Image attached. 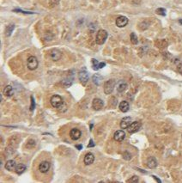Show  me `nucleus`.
I'll list each match as a JSON object with an SVG mask.
<instances>
[{
    "label": "nucleus",
    "mask_w": 182,
    "mask_h": 183,
    "mask_svg": "<svg viewBox=\"0 0 182 183\" xmlns=\"http://www.w3.org/2000/svg\"><path fill=\"white\" fill-rule=\"evenodd\" d=\"M115 84H116V82L114 79H109L107 80V81H106L105 84H104V88H103L104 93H105L106 95L112 94L114 88H115Z\"/></svg>",
    "instance_id": "f257e3e1"
},
{
    "label": "nucleus",
    "mask_w": 182,
    "mask_h": 183,
    "mask_svg": "<svg viewBox=\"0 0 182 183\" xmlns=\"http://www.w3.org/2000/svg\"><path fill=\"white\" fill-rule=\"evenodd\" d=\"M107 32L104 29H100L98 32H97L96 37H95V41L98 45H102L105 43L106 40L107 39Z\"/></svg>",
    "instance_id": "f03ea898"
},
{
    "label": "nucleus",
    "mask_w": 182,
    "mask_h": 183,
    "mask_svg": "<svg viewBox=\"0 0 182 183\" xmlns=\"http://www.w3.org/2000/svg\"><path fill=\"white\" fill-rule=\"evenodd\" d=\"M50 103L51 105L53 107V108H60L62 106V104L64 103V101H63V98L58 95H54L51 97L50 99Z\"/></svg>",
    "instance_id": "7ed1b4c3"
},
{
    "label": "nucleus",
    "mask_w": 182,
    "mask_h": 183,
    "mask_svg": "<svg viewBox=\"0 0 182 183\" xmlns=\"http://www.w3.org/2000/svg\"><path fill=\"white\" fill-rule=\"evenodd\" d=\"M38 65H39V62H38V59L36 57H34V56H30V57L28 58L27 66L30 71H34V70H36L38 67Z\"/></svg>",
    "instance_id": "20e7f679"
},
{
    "label": "nucleus",
    "mask_w": 182,
    "mask_h": 183,
    "mask_svg": "<svg viewBox=\"0 0 182 183\" xmlns=\"http://www.w3.org/2000/svg\"><path fill=\"white\" fill-rule=\"evenodd\" d=\"M49 57L53 61H58L62 58V53L58 49H52L49 53Z\"/></svg>",
    "instance_id": "39448f33"
},
{
    "label": "nucleus",
    "mask_w": 182,
    "mask_h": 183,
    "mask_svg": "<svg viewBox=\"0 0 182 183\" xmlns=\"http://www.w3.org/2000/svg\"><path fill=\"white\" fill-rule=\"evenodd\" d=\"M141 126H142V124H141V122L139 121H134V122H131V124L129 126V127L127 128V130H128L129 133H135V132H138V131L140 130Z\"/></svg>",
    "instance_id": "423d86ee"
},
{
    "label": "nucleus",
    "mask_w": 182,
    "mask_h": 183,
    "mask_svg": "<svg viewBox=\"0 0 182 183\" xmlns=\"http://www.w3.org/2000/svg\"><path fill=\"white\" fill-rule=\"evenodd\" d=\"M78 78H79V81L81 82V84H83V85H85V84L88 83V79H89L87 71H85V70L80 71L78 73Z\"/></svg>",
    "instance_id": "0eeeda50"
},
{
    "label": "nucleus",
    "mask_w": 182,
    "mask_h": 183,
    "mask_svg": "<svg viewBox=\"0 0 182 183\" xmlns=\"http://www.w3.org/2000/svg\"><path fill=\"white\" fill-rule=\"evenodd\" d=\"M129 23V20L127 17H125L124 16H119L118 18L116 19L115 21V23H116V26L118 28H124L125 27L127 24H128Z\"/></svg>",
    "instance_id": "6e6552de"
},
{
    "label": "nucleus",
    "mask_w": 182,
    "mask_h": 183,
    "mask_svg": "<svg viewBox=\"0 0 182 183\" xmlns=\"http://www.w3.org/2000/svg\"><path fill=\"white\" fill-rule=\"evenodd\" d=\"M103 106H104V102L101 99H100V98H95V99L93 100L92 107L95 110H97V111L101 110V108H103Z\"/></svg>",
    "instance_id": "1a4fd4ad"
},
{
    "label": "nucleus",
    "mask_w": 182,
    "mask_h": 183,
    "mask_svg": "<svg viewBox=\"0 0 182 183\" xmlns=\"http://www.w3.org/2000/svg\"><path fill=\"white\" fill-rule=\"evenodd\" d=\"M70 136H71V138L72 139V140L77 141L81 138L82 132H81V131H80L79 129H77V128H72L70 132Z\"/></svg>",
    "instance_id": "9d476101"
},
{
    "label": "nucleus",
    "mask_w": 182,
    "mask_h": 183,
    "mask_svg": "<svg viewBox=\"0 0 182 183\" xmlns=\"http://www.w3.org/2000/svg\"><path fill=\"white\" fill-rule=\"evenodd\" d=\"M125 138V133L124 131L122 130H118L115 132V133L113 135V138L114 140L117 142H122Z\"/></svg>",
    "instance_id": "9b49d317"
},
{
    "label": "nucleus",
    "mask_w": 182,
    "mask_h": 183,
    "mask_svg": "<svg viewBox=\"0 0 182 183\" xmlns=\"http://www.w3.org/2000/svg\"><path fill=\"white\" fill-rule=\"evenodd\" d=\"M50 167H51V164H50L49 162L43 161V162H40V165H39V170L41 172V173H47L50 169Z\"/></svg>",
    "instance_id": "f8f14e48"
},
{
    "label": "nucleus",
    "mask_w": 182,
    "mask_h": 183,
    "mask_svg": "<svg viewBox=\"0 0 182 183\" xmlns=\"http://www.w3.org/2000/svg\"><path fill=\"white\" fill-rule=\"evenodd\" d=\"M131 124V117H125L121 119L120 121V127L122 129H127L129 127V126Z\"/></svg>",
    "instance_id": "ddd939ff"
},
{
    "label": "nucleus",
    "mask_w": 182,
    "mask_h": 183,
    "mask_svg": "<svg viewBox=\"0 0 182 183\" xmlns=\"http://www.w3.org/2000/svg\"><path fill=\"white\" fill-rule=\"evenodd\" d=\"M95 161V156L93 153H87L85 155V156H84V159H83V162H84V164L85 165H90L92 164L93 162H94Z\"/></svg>",
    "instance_id": "4468645a"
},
{
    "label": "nucleus",
    "mask_w": 182,
    "mask_h": 183,
    "mask_svg": "<svg viewBox=\"0 0 182 183\" xmlns=\"http://www.w3.org/2000/svg\"><path fill=\"white\" fill-rule=\"evenodd\" d=\"M3 95H4V96H6L8 98L11 97L12 95H14V90H13V88L10 85H7L5 88L4 89Z\"/></svg>",
    "instance_id": "2eb2a0df"
},
{
    "label": "nucleus",
    "mask_w": 182,
    "mask_h": 183,
    "mask_svg": "<svg viewBox=\"0 0 182 183\" xmlns=\"http://www.w3.org/2000/svg\"><path fill=\"white\" fill-rule=\"evenodd\" d=\"M147 166L149 169H155L157 167V161L154 156H150L147 160Z\"/></svg>",
    "instance_id": "dca6fc26"
},
{
    "label": "nucleus",
    "mask_w": 182,
    "mask_h": 183,
    "mask_svg": "<svg viewBox=\"0 0 182 183\" xmlns=\"http://www.w3.org/2000/svg\"><path fill=\"white\" fill-rule=\"evenodd\" d=\"M5 169H7V170H10V171H13L14 169H16V161L14 160H9L6 162L5 163Z\"/></svg>",
    "instance_id": "f3484780"
},
{
    "label": "nucleus",
    "mask_w": 182,
    "mask_h": 183,
    "mask_svg": "<svg viewBox=\"0 0 182 183\" xmlns=\"http://www.w3.org/2000/svg\"><path fill=\"white\" fill-rule=\"evenodd\" d=\"M119 108H120V110L121 112L126 113V112H128L130 109V105L127 101H121L120 103V105H119Z\"/></svg>",
    "instance_id": "a211bd4d"
},
{
    "label": "nucleus",
    "mask_w": 182,
    "mask_h": 183,
    "mask_svg": "<svg viewBox=\"0 0 182 183\" xmlns=\"http://www.w3.org/2000/svg\"><path fill=\"white\" fill-rule=\"evenodd\" d=\"M92 81L95 85L99 86V85H101V82H102V77H101L100 74H95L92 77Z\"/></svg>",
    "instance_id": "6ab92c4d"
},
{
    "label": "nucleus",
    "mask_w": 182,
    "mask_h": 183,
    "mask_svg": "<svg viewBox=\"0 0 182 183\" xmlns=\"http://www.w3.org/2000/svg\"><path fill=\"white\" fill-rule=\"evenodd\" d=\"M25 170H26V166L24 164H21H21L16 165V169H15V171H16V173L17 175H21Z\"/></svg>",
    "instance_id": "aec40b11"
},
{
    "label": "nucleus",
    "mask_w": 182,
    "mask_h": 183,
    "mask_svg": "<svg viewBox=\"0 0 182 183\" xmlns=\"http://www.w3.org/2000/svg\"><path fill=\"white\" fill-rule=\"evenodd\" d=\"M127 89V84L124 82H121L120 84L118 85V88H117V90H118L119 93H122Z\"/></svg>",
    "instance_id": "412c9836"
},
{
    "label": "nucleus",
    "mask_w": 182,
    "mask_h": 183,
    "mask_svg": "<svg viewBox=\"0 0 182 183\" xmlns=\"http://www.w3.org/2000/svg\"><path fill=\"white\" fill-rule=\"evenodd\" d=\"M14 29H15V25L14 24H10L5 29V35L6 36H10Z\"/></svg>",
    "instance_id": "4be33fe9"
},
{
    "label": "nucleus",
    "mask_w": 182,
    "mask_h": 183,
    "mask_svg": "<svg viewBox=\"0 0 182 183\" xmlns=\"http://www.w3.org/2000/svg\"><path fill=\"white\" fill-rule=\"evenodd\" d=\"M130 39H131V42L133 45H136L138 43V38L135 33H131V35H130Z\"/></svg>",
    "instance_id": "5701e85b"
},
{
    "label": "nucleus",
    "mask_w": 182,
    "mask_h": 183,
    "mask_svg": "<svg viewBox=\"0 0 182 183\" xmlns=\"http://www.w3.org/2000/svg\"><path fill=\"white\" fill-rule=\"evenodd\" d=\"M166 10L164 8H158L155 10V13H156L157 15H160V16H166Z\"/></svg>",
    "instance_id": "b1692460"
},
{
    "label": "nucleus",
    "mask_w": 182,
    "mask_h": 183,
    "mask_svg": "<svg viewBox=\"0 0 182 183\" xmlns=\"http://www.w3.org/2000/svg\"><path fill=\"white\" fill-rule=\"evenodd\" d=\"M35 145H36V142L34 140V139H29V140L27 142V144H26V147L27 148H33V147L35 146Z\"/></svg>",
    "instance_id": "393cba45"
},
{
    "label": "nucleus",
    "mask_w": 182,
    "mask_h": 183,
    "mask_svg": "<svg viewBox=\"0 0 182 183\" xmlns=\"http://www.w3.org/2000/svg\"><path fill=\"white\" fill-rule=\"evenodd\" d=\"M92 64H93V68H94V70L99 69V62L95 59V58H92Z\"/></svg>",
    "instance_id": "a878e982"
},
{
    "label": "nucleus",
    "mask_w": 182,
    "mask_h": 183,
    "mask_svg": "<svg viewBox=\"0 0 182 183\" xmlns=\"http://www.w3.org/2000/svg\"><path fill=\"white\" fill-rule=\"evenodd\" d=\"M138 177L136 175H134L132 176L131 178H130V179L127 180V182H133V183H136V182H138Z\"/></svg>",
    "instance_id": "bb28decb"
},
{
    "label": "nucleus",
    "mask_w": 182,
    "mask_h": 183,
    "mask_svg": "<svg viewBox=\"0 0 182 183\" xmlns=\"http://www.w3.org/2000/svg\"><path fill=\"white\" fill-rule=\"evenodd\" d=\"M12 138H14V141L10 140V145H15V144H18V142H19V138H17L16 136H13Z\"/></svg>",
    "instance_id": "cd10ccee"
},
{
    "label": "nucleus",
    "mask_w": 182,
    "mask_h": 183,
    "mask_svg": "<svg viewBox=\"0 0 182 183\" xmlns=\"http://www.w3.org/2000/svg\"><path fill=\"white\" fill-rule=\"evenodd\" d=\"M58 2H59V0H50L49 5L51 6V7H54V6L57 5V4H58Z\"/></svg>",
    "instance_id": "c85d7f7f"
},
{
    "label": "nucleus",
    "mask_w": 182,
    "mask_h": 183,
    "mask_svg": "<svg viewBox=\"0 0 182 183\" xmlns=\"http://www.w3.org/2000/svg\"><path fill=\"white\" fill-rule=\"evenodd\" d=\"M124 158L125 160H130V159L131 158V155L130 154L128 151H125L124 153Z\"/></svg>",
    "instance_id": "c756f323"
},
{
    "label": "nucleus",
    "mask_w": 182,
    "mask_h": 183,
    "mask_svg": "<svg viewBox=\"0 0 182 183\" xmlns=\"http://www.w3.org/2000/svg\"><path fill=\"white\" fill-rule=\"evenodd\" d=\"M34 108H35V104H34V97L31 96V107H30V110L33 111Z\"/></svg>",
    "instance_id": "7c9ffc66"
},
{
    "label": "nucleus",
    "mask_w": 182,
    "mask_h": 183,
    "mask_svg": "<svg viewBox=\"0 0 182 183\" xmlns=\"http://www.w3.org/2000/svg\"><path fill=\"white\" fill-rule=\"evenodd\" d=\"M178 71L182 75V62L178 65Z\"/></svg>",
    "instance_id": "2f4dec72"
},
{
    "label": "nucleus",
    "mask_w": 182,
    "mask_h": 183,
    "mask_svg": "<svg viewBox=\"0 0 182 183\" xmlns=\"http://www.w3.org/2000/svg\"><path fill=\"white\" fill-rule=\"evenodd\" d=\"M13 11H19V12H22V13H25V14H33L32 12H27V11H23V10H14Z\"/></svg>",
    "instance_id": "473e14b6"
},
{
    "label": "nucleus",
    "mask_w": 182,
    "mask_h": 183,
    "mask_svg": "<svg viewBox=\"0 0 182 183\" xmlns=\"http://www.w3.org/2000/svg\"><path fill=\"white\" fill-rule=\"evenodd\" d=\"M106 65V64L104 62H101V63H99V69H101L103 68L104 66Z\"/></svg>",
    "instance_id": "72a5a7b5"
},
{
    "label": "nucleus",
    "mask_w": 182,
    "mask_h": 183,
    "mask_svg": "<svg viewBox=\"0 0 182 183\" xmlns=\"http://www.w3.org/2000/svg\"><path fill=\"white\" fill-rule=\"evenodd\" d=\"M93 146H95V145H94V143H93V140L91 139V140L89 141V144H88V147L89 148V147H93Z\"/></svg>",
    "instance_id": "f704fd0d"
},
{
    "label": "nucleus",
    "mask_w": 182,
    "mask_h": 183,
    "mask_svg": "<svg viewBox=\"0 0 182 183\" xmlns=\"http://www.w3.org/2000/svg\"><path fill=\"white\" fill-rule=\"evenodd\" d=\"M152 177L154 178V179H155V180H156V181L157 182H160V183H161L162 181H161V180H159V179H158V178L156 177V176H155V175H152Z\"/></svg>",
    "instance_id": "c9c22d12"
},
{
    "label": "nucleus",
    "mask_w": 182,
    "mask_h": 183,
    "mask_svg": "<svg viewBox=\"0 0 182 183\" xmlns=\"http://www.w3.org/2000/svg\"><path fill=\"white\" fill-rule=\"evenodd\" d=\"M77 148V149H79V150H81L82 149V145H77V146H76Z\"/></svg>",
    "instance_id": "e433bc0d"
},
{
    "label": "nucleus",
    "mask_w": 182,
    "mask_h": 183,
    "mask_svg": "<svg viewBox=\"0 0 182 183\" xmlns=\"http://www.w3.org/2000/svg\"><path fill=\"white\" fill-rule=\"evenodd\" d=\"M179 24L182 25V19H179Z\"/></svg>",
    "instance_id": "4c0bfd02"
}]
</instances>
